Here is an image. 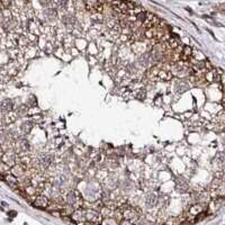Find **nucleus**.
Here are the masks:
<instances>
[{
  "instance_id": "f257e3e1",
  "label": "nucleus",
  "mask_w": 225,
  "mask_h": 225,
  "mask_svg": "<svg viewBox=\"0 0 225 225\" xmlns=\"http://www.w3.org/2000/svg\"><path fill=\"white\" fill-rule=\"evenodd\" d=\"M67 202L69 206H71L74 209H79L82 205V198L79 195V193L77 190H72L68 194L67 196Z\"/></svg>"
},
{
  "instance_id": "f03ea898",
  "label": "nucleus",
  "mask_w": 225,
  "mask_h": 225,
  "mask_svg": "<svg viewBox=\"0 0 225 225\" xmlns=\"http://www.w3.org/2000/svg\"><path fill=\"white\" fill-rule=\"evenodd\" d=\"M33 202L32 204L35 206V207H37V208H46L47 206H48V199H47V197H45V196H42V195H40V196H36V197H33Z\"/></svg>"
},
{
  "instance_id": "7ed1b4c3",
  "label": "nucleus",
  "mask_w": 225,
  "mask_h": 225,
  "mask_svg": "<svg viewBox=\"0 0 225 225\" xmlns=\"http://www.w3.org/2000/svg\"><path fill=\"white\" fill-rule=\"evenodd\" d=\"M171 77H172V74H171V72H169L168 70H159V72H158V75H157V79L156 80H163V81H168L169 79H171Z\"/></svg>"
},
{
  "instance_id": "20e7f679",
  "label": "nucleus",
  "mask_w": 225,
  "mask_h": 225,
  "mask_svg": "<svg viewBox=\"0 0 225 225\" xmlns=\"http://www.w3.org/2000/svg\"><path fill=\"white\" fill-rule=\"evenodd\" d=\"M191 52H193L191 47L187 45V46H185V47L182 48V51H181V54H180V55H182V59H185V60H189V59H190V56H191Z\"/></svg>"
},
{
  "instance_id": "39448f33",
  "label": "nucleus",
  "mask_w": 225,
  "mask_h": 225,
  "mask_svg": "<svg viewBox=\"0 0 225 225\" xmlns=\"http://www.w3.org/2000/svg\"><path fill=\"white\" fill-rule=\"evenodd\" d=\"M101 224L103 225H117V221L113 217H105L103 221H101Z\"/></svg>"
},
{
  "instance_id": "423d86ee",
  "label": "nucleus",
  "mask_w": 225,
  "mask_h": 225,
  "mask_svg": "<svg viewBox=\"0 0 225 225\" xmlns=\"http://www.w3.org/2000/svg\"><path fill=\"white\" fill-rule=\"evenodd\" d=\"M120 225H134L131 221H127V220H124L120 222Z\"/></svg>"
}]
</instances>
